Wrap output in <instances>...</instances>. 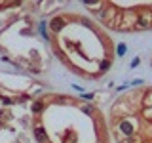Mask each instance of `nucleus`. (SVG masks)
<instances>
[{"label":"nucleus","mask_w":152,"mask_h":143,"mask_svg":"<svg viewBox=\"0 0 152 143\" xmlns=\"http://www.w3.org/2000/svg\"><path fill=\"white\" fill-rule=\"evenodd\" d=\"M65 23H66V19H65L63 15H57V17H53V19L50 21V29L57 35V32H61V29L65 27Z\"/></svg>","instance_id":"nucleus-1"},{"label":"nucleus","mask_w":152,"mask_h":143,"mask_svg":"<svg viewBox=\"0 0 152 143\" xmlns=\"http://www.w3.org/2000/svg\"><path fill=\"white\" fill-rule=\"evenodd\" d=\"M34 137L38 139V143H50V139H48V136H46V132H44V128H42V126H36L34 128Z\"/></svg>","instance_id":"nucleus-2"},{"label":"nucleus","mask_w":152,"mask_h":143,"mask_svg":"<svg viewBox=\"0 0 152 143\" xmlns=\"http://www.w3.org/2000/svg\"><path fill=\"white\" fill-rule=\"evenodd\" d=\"M42 107H44V103H42V101H36L34 105H32V113H34V114H38V113L42 111Z\"/></svg>","instance_id":"nucleus-3"}]
</instances>
